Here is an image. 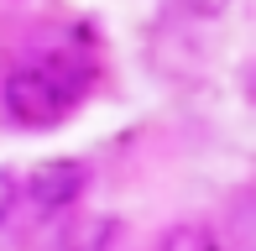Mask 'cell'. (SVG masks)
<instances>
[{
  "mask_svg": "<svg viewBox=\"0 0 256 251\" xmlns=\"http://www.w3.org/2000/svg\"><path fill=\"white\" fill-rule=\"evenodd\" d=\"M10 210H16V178H10L6 168H0V225L10 220Z\"/></svg>",
  "mask_w": 256,
  "mask_h": 251,
  "instance_id": "4",
  "label": "cell"
},
{
  "mask_svg": "<svg viewBox=\"0 0 256 251\" xmlns=\"http://www.w3.org/2000/svg\"><path fill=\"white\" fill-rule=\"evenodd\" d=\"M178 6L188 10V16H199V21H214V16H225L236 0H178Z\"/></svg>",
  "mask_w": 256,
  "mask_h": 251,
  "instance_id": "3",
  "label": "cell"
},
{
  "mask_svg": "<svg viewBox=\"0 0 256 251\" xmlns=\"http://www.w3.org/2000/svg\"><path fill=\"white\" fill-rule=\"evenodd\" d=\"M0 110L21 131H42L74 110V84H63L52 68H16L0 84Z\"/></svg>",
  "mask_w": 256,
  "mask_h": 251,
  "instance_id": "1",
  "label": "cell"
},
{
  "mask_svg": "<svg viewBox=\"0 0 256 251\" xmlns=\"http://www.w3.org/2000/svg\"><path fill=\"white\" fill-rule=\"evenodd\" d=\"M84 188H89V168L78 157H52V162L32 168V184H26L37 210H74Z\"/></svg>",
  "mask_w": 256,
  "mask_h": 251,
  "instance_id": "2",
  "label": "cell"
}]
</instances>
